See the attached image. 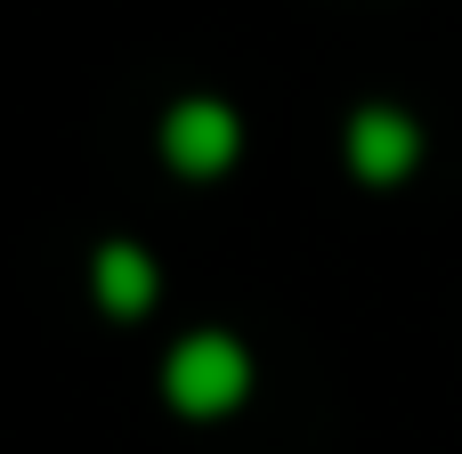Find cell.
<instances>
[{
  "label": "cell",
  "mask_w": 462,
  "mask_h": 454,
  "mask_svg": "<svg viewBox=\"0 0 462 454\" xmlns=\"http://www.w3.org/2000/svg\"><path fill=\"white\" fill-rule=\"evenodd\" d=\"M162 390H171V406L195 414V422L236 414L244 390H252V357H244L236 333H187V341L171 349V366H162Z\"/></svg>",
  "instance_id": "6da1fadb"
},
{
  "label": "cell",
  "mask_w": 462,
  "mask_h": 454,
  "mask_svg": "<svg viewBox=\"0 0 462 454\" xmlns=\"http://www.w3.org/2000/svg\"><path fill=\"white\" fill-rule=\"evenodd\" d=\"M236 146H244V130H236V114L219 97H179L162 114V154H171L179 179H219L236 162Z\"/></svg>",
  "instance_id": "7a4b0ae2"
},
{
  "label": "cell",
  "mask_w": 462,
  "mask_h": 454,
  "mask_svg": "<svg viewBox=\"0 0 462 454\" xmlns=\"http://www.w3.org/2000/svg\"><path fill=\"white\" fill-rule=\"evenodd\" d=\"M414 162H422V130H414V114H398V106H365V114L349 122V171H357L365 187H398Z\"/></svg>",
  "instance_id": "3957f363"
},
{
  "label": "cell",
  "mask_w": 462,
  "mask_h": 454,
  "mask_svg": "<svg viewBox=\"0 0 462 454\" xmlns=\"http://www.w3.org/2000/svg\"><path fill=\"white\" fill-rule=\"evenodd\" d=\"M154 292H162V284H154V260H146L138 244H106V252H97V309H106V317H146Z\"/></svg>",
  "instance_id": "277c9868"
}]
</instances>
